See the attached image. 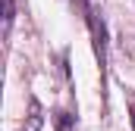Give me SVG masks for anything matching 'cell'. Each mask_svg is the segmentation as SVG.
Wrapping results in <instances>:
<instances>
[{"instance_id": "cell-1", "label": "cell", "mask_w": 135, "mask_h": 131, "mask_svg": "<svg viewBox=\"0 0 135 131\" xmlns=\"http://www.w3.org/2000/svg\"><path fill=\"white\" fill-rule=\"evenodd\" d=\"M82 9H85V22H88V31H91V41H94V56L101 63V72L107 66V28H104V19L98 16V9L91 3L82 0Z\"/></svg>"}, {"instance_id": "cell-4", "label": "cell", "mask_w": 135, "mask_h": 131, "mask_svg": "<svg viewBox=\"0 0 135 131\" xmlns=\"http://www.w3.org/2000/svg\"><path fill=\"white\" fill-rule=\"evenodd\" d=\"M13 13H16V9H13V0H6V31H9V25H13Z\"/></svg>"}, {"instance_id": "cell-5", "label": "cell", "mask_w": 135, "mask_h": 131, "mask_svg": "<svg viewBox=\"0 0 135 131\" xmlns=\"http://www.w3.org/2000/svg\"><path fill=\"white\" fill-rule=\"evenodd\" d=\"M129 122H132V128H135V97L129 100Z\"/></svg>"}, {"instance_id": "cell-2", "label": "cell", "mask_w": 135, "mask_h": 131, "mask_svg": "<svg viewBox=\"0 0 135 131\" xmlns=\"http://www.w3.org/2000/svg\"><path fill=\"white\" fill-rule=\"evenodd\" d=\"M54 125H57V131H75V116L69 109H60L54 116Z\"/></svg>"}, {"instance_id": "cell-3", "label": "cell", "mask_w": 135, "mask_h": 131, "mask_svg": "<svg viewBox=\"0 0 135 131\" xmlns=\"http://www.w3.org/2000/svg\"><path fill=\"white\" fill-rule=\"evenodd\" d=\"M38 125H41V106H38V100H32V125L25 131H38Z\"/></svg>"}]
</instances>
